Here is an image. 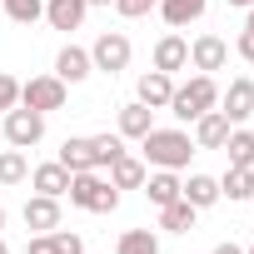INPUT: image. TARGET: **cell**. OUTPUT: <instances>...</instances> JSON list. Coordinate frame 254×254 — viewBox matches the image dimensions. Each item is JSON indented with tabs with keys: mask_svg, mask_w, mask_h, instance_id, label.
<instances>
[{
	"mask_svg": "<svg viewBox=\"0 0 254 254\" xmlns=\"http://www.w3.org/2000/svg\"><path fill=\"white\" fill-rule=\"evenodd\" d=\"M140 150H145V165H155V170H185L194 155V140H190V130H160L155 125L140 140Z\"/></svg>",
	"mask_w": 254,
	"mask_h": 254,
	"instance_id": "6da1fadb",
	"label": "cell"
},
{
	"mask_svg": "<svg viewBox=\"0 0 254 254\" xmlns=\"http://www.w3.org/2000/svg\"><path fill=\"white\" fill-rule=\"evenodd\" d=\"M70 204L75 209H90V214H115L120 209V190L110 185V180H100L95 170H80V175H70Z\"/></svg>",
	"mask_w": 254,
	"mask_h": 254,
	"instance_id": "7a4b0ae2",
	"label": "cell"
},
{
	"mask_svg": "<svg viewBox=\"0 0 254 254\" xmlns=\"http://www.w3.org/2000/svg\"><path fill=\"white\" fill-rule=\"evenodd\" d=\"M219 105V85H214V75H194V80H185V85H175V95H170V115L175 120H199L204 110H214Z\"/></svg>",
	"mask_w": 254,
	"mask_h": 254,
	"instance_id": "3957f363",
	"label": "cell"
},
{
	"mask_svg": "<svg viewBox=\"0 0 254 254\" xmlns=\"http://www.w3.org/2000/svg\"><path fill=\"white\" fill-rule=\"evenodd\" d=\"M65 100H70V85L60 75H30V80H20V105H30L40 115L65 110Z\"/></svg>",
	"mask_w": 254,
	"mask_h": 254,
	"instance_id": "277c9868",
	"label": "cell"
},
{
	"mask_svg": "<svg viewBox=\"0 0 254 254\" xmlns=\"http://www.w3.org/2000/svg\"><path fill=\"white\" fill-rule=\"evenodd\" d=\"M0 120H5V140H10L15 150H30V145L45 140V115L30 110V105H15V110H5Z\"/></svg>",
	"mask_w": 254,
	"mask_h": 254,
	"instance_id": "5b68a950",
	"label": "cell"
},
{
	"mask_svg": "<svg viewBox=\"0 0 254 254\" xmlns=\"http://www.w3.org/2000/svg\"><path fill=\"white\" fill-rule=\"evenodd\" d=\"M130 55H135V45H130L125 30H105V35L90 45V65L105 70V75H120L125 65H130Z\"/></svg>",
	"mask_w": 254,
	"mask_h": 254,
	"instance_id": "8992f818",
	"label": "cell"
},
{
	"mask_svg": "<svg viewBox=\"0 0 254 254\" xmlns=\"http://www.w3.org/2000/svg\"><path fill=\"white\" fill-rule=\"evenodd\" d=\"M219 105H224V120H229V125L249 120V115H254V80H249V75L229 80V90L219 95Z\"/></svg>",
	"mask_w": 254,
	"mask_h": 254,
	"instance_id": "52a82bcc",
	"label": "cell"
},
{
	"mask_svg": "<svg viewBox=\"0 0 254 254\" xmlns=\"http://www.w3.org/2000/svg\"><path fill=\"white\" fill-rule=\"evenodd\" d=\"M25 229H35V234L60 229V199L55 194H30L25 199Z\"/></svg>",
	"mask_w": 254,
	"mask_h": 254,
	"instance_id": "ba28073f",
	"label": "cell"
},
{
	"mask_svg": "<svg viewBox=\"0 0 254 254\" xmlns=\"http://www.w3.org/2000/svg\"><path fill=\"white\" fill-rule=\"evenodd\" d=\"M229 130H234V125L224 120V110H204L194 120V150H219L229 140Z\"/></svg>",
	"mask_w": 254,
	"mask_h": 254,
	"instance_id": "9c48e42d",
	"label": "cell"
},
{
	"mask_svg": "<svg viewBox=\"0 0 254 254\" xmlns=\"http://www.w3.org/2000/svg\"><path fill=\"white\" fill-rule=\"evenodd\" d=\"M224 60H229V45H224L219 35H199V40L190 45V65H194L199 75H209V70H224Z\"/></svg>",
	"mask_w": 254,
	"mask_h": 254,
	"instance_id": "30bf717a",
	"label": "cell"
},
{
	"mask_svg": "<svg viewBox=\"0 0 254 254\" xmlns=\"http://www.w3.org/2000/svg\"><path fill=\"white\" fill-rule=\"evenodd\" d=\"M190 65V40L185 35H160V45H155V70H165V75H175V70H185Z\"/></svg>",
	"mask_w": 254,
	"mask_h": 254,
	"instance_id": "8fae6325",
	"label": "cell"
},
{
	"mask_svg": "<svg viewBox=\"0 0 254 254\" xmlns=\"http://www.w3.org/2000/svg\"><path fill=\"white\" fill-rule=\"evenodd\" d=\"M55 75H60L65 85H80V80H90V75H95V65H90V50H80V45H65V50L55 55Z\"/></svg>",
	"mask_w": 254,
	"mask_h": 254,
	"instance_id": "7c38bea8",
	"label": "cell"
},
{
	"mask_svg": "<svg viewBox=\"0 0 254 254\" xmlns=\"http://www.w3.org/2000/svg\"><path fill=\"white\" fill-rule=\"evenodd\" d=\"M30 185H35V194H55V199H65V190H70V170H65L60 160L35 165V170H30Z\"/></svg>",
	"mask_w": 254,
	"mask_h": 254,
	"instance_id": "4fadbf2b",
	"label": "cell"
},
{
	"mask_svg": "<svg viewBox=\"0 0 254 254\" xmlns=\"http://www.w3.org/2000/svg\"><path fill=\"white\" fill-rule=\"evenodd\" d=\"M170 95H175V75H165V70H150V75H140V105H150V110H165V105H170Z\"/></svg>",
	"mask_w": 254,
	"mask_h": 254,
	"instance_id": "5bb4252c",
	"label": "cell"
},
{
	"mask_svg": "<svg viewBox=\"0 0 254 254\" xmlns=\"http://www.w3.org/2000/svg\"><path fill=\"white\" fill-rule=\"evenodd\" d=\"M194 214H199V209L180 194V199L160 204V229H165V234H190V229H194Z\"/></svg>",
	"mask_w": 254,
	"mask_h": 254,
	"instance_id": "9a60e30c",
	"label": "cell"
},
{
	"mask_svg": "<svg viewBox=\"0 0 254 254\" xmlns=\"http://www.w3.org/2000/svg\"><path fill=\"white\" fill-rule=\"evenodd\" d=\"M85 10H90V0H45V20L55 30H80Z\"/></svg>",
	"mask_w": 254,
	"mask_h": 254,
	"instance_id": "2e32d148",
	"label": "cell"
},
{
	"mask_svg": "<svg viewBox=\"0 0 254 254\" xmlns=\"http://www.w3.org/2000/svg\"><path fill=\"white\" fill-rule=\"evenodd\" d=\"M145 175H150V170H145V160H135V155H115V160H110V185H115V190H140Z\"/></svg>",
	"mask_w": 254,
	"mask_h": 254,
	"instance_id": "e0dca14e",
	"label": "cell"
},
{
	"mask_svg": "<svg viewBox=\"0 0 254 254\" xmlns=\"http://www.w3.org/2000/svg\"><path fill=\"white\" fill-rule=\"evenodd\" d=\"M150 130H155V110H150V105L135 100V105L120 110V135H125V140H145Z\"/></svg>",
	"mask_w": 254,
	"mask_h": 254,
	"instance_id": "ac0fdd59",
	"label": "cell"
},
{
	"mask_svg": "<svg viewBox=\"0 0 254 254\" xmlns=\"http://www.w3.org/2000/svg\"><path fill=\"white\" fill-rule=\"evenodd\" d=\"M180 185H185V180H180L175 170H155V175H145V185H140V190H145V194H150V204L160 209V204L180 199Z\"/></svg>",
	"mask_w": 254,
	"mask_h": 254,
	"instance_id": "d6986e66",
	"label": "cell"
},
{
	"mask_svg": "<svg viewBox=\"0 0 254 254\" xmlns=\"http://www.w3.org/2000/svg\"><path fill=\"white\" fill-rule=\"evenodd\" d=\"M180 194L194 204V209H209V204H219L224 194H219V180L214 175H190L185 185H180Z\"/></svg>",
	"mask_w": 254,
	"mask_h": 254,
	"instance_id": "ffe728a7",
	"label": "cell"
},
{
	"mask_svg": "<svg viewBox=\"0 0 254 254\" xmlns=\"http://www.w3.org/2000/svg\"><path fill=\"white\" fill-rule=\"evenodd\" d=\"M204 5H209V0H160V15H165L170 30H185L190 20L204 15Z\"/></svg>",
	"mask_w": 254,
	"mask_h": 254,
	"instance_id": "44dd1931",
	"label": "cell"
},
{
	"mask_svg": "<svg viewBox=\"0 0 254 254\" xmlns=\"http://www.w3.org/2000/svg\"><path fill=\"white\" fill-rule=\"evenodd\" d=\"M60 165H65L70 175H80V170H95V150H90V140H85V135H70V140L60 145Z\"/></svg>",
	"mask_w": 254,
	"mask_h": 254,
	"instance_id": "7402d4cb",
	"label": "cell"
},
{
	"mask_svg": "<svg viewBox=\"0 0 254 254\" xmlns=\"http://www.w3.org/2000/svg\"><path fill=\"white\" fill-rule=\"evenodd\" d=\"M219 194H229L234 204L239 199H254V165H229V175L219 180Z\"/></svg>",
	"mask_w": 254,
	"mask_h": 254,
	"instance_id": "603a6c76",
	"label": "cell"
},
{
	"mask_svg": "<svg viewBox=\"0 0 254 254\" xmlns=\"http://www.w3.org/2000/svg\"><path fill=\"white\" fill-rule=\"evenodd\" d=\"M219 150L229 155V165H254V135H249V130H239V125L229 130V140H224Z\"/></svg>",
	"mask_w": 254,
	"mask_h": 254,
	"instance_id": "cb8c5ba5",
	"label": "cell"
},
{
	"mask_svg": "<svg viewBox=\"0 0 254 254\" xmlns=\"http://www.w3.org/2000/svg\"><path fill=\"white\" fill-rule=\"evenodd\" d=\"M20 180H30V165H25V150H0V185H20Z\"/></svg>",
	"mask_w": 254,
	"mask_h": 254,
	"instance_id": "d4e9b609",
	"label": "cell"
},
{
	"mask_svg": "<svg viewBox=\"0 0 254 254\" xmlns=\"http://www.w3.org/2000/svg\"><path fill=\"white\" fill-rule=\"evenodd\" d=\"M115 254H160V239L150 229H125L120 244H115Z\"/></svg>",
	"mask_w": 254,
	"mask_h": 254,
	"instance_id": "484cf974",
	"label": "cell"
},
{
	"mask_svg": "<svg viewBox=\"0 0 254 254\" xmlns=\"http://www.w3.org/2000/svg\"><path fill=\"white\" fill-rule=\"evenodd\" d=\"M0 10H5L15 25H35L45 15V0H0Z\"/></svg>",
	"mask_w": 254,
	"mask_h": 254,
	"instance_id": "4316f807",
	"label": "cell"
},
{
	"mask_svg": "<svg viewBox=\"0 0 254 254\" xmlns=\"http://www.w3.org/2000/svg\"><path fill=\"white\" fill-rule=\"evenodd\" d=\"M90 150H95V170H100V165H110L115 155H125V135H120V130H115V135H110V130H105V135H90Z\"/></svg>",
	"mask_w": 254,
	"mask_h": 254,
	"instance_id": "83f0119b",
	"label": "cell"
},
{
	"mask_svg": "<svg viewBox=\"0 0 254 254\" xmlns=\"http://www.w3.org/2000/svg\"><path fill=\"white\" fill-rule=\"evenodd\" d=\"M15 105H20V80L0 70V115H5V110H15Z\"/></svg>",
	"mask_w": 254,
	"mask_h": 254,
	"instance_id": "f1b7e54d",
	"label": "cell"
},
{
	"mask_svg": "<svg viewBox=\"0 0 254 254\" xmlns=\"http://www.w3.org/2000/svg\"><path fill=\"white\" fill-rule=\"evenodd\" d=\"M50 239H55V254H85V239L70 229H50Z\"/></svg>",
	"mask_w": 254,
	"mask_h": 254,
	"instance_id": "f546056e",
	"label": "cell"
},
{
	"mask_svg": "<svg viewBox=\"0 0 254 254\" xmlns=\"http://www.w3.org/2000/svg\"><path fill=\"white\" fill-rule=\"evenodd\" d=\"M160 5V0H115V10L125 15V20H140V15H150Z\"/></svg>",
	"mask_w": 254,
	"mask_h": 254,
	"instance_id": "4dcf8cb0",
	"label": "cell"
},
{
	"mask_svg": "<svg viewBox=\"0 0 254 254\" xmlns=\"http://www.w3.org/2000/svg\"><path fill=\"white\" fill-rule=\"evenodd\" d=\"M234 50H239V60H249V65H254V30H239Z\"/></svg>",
	"mask_w": 254,
	"mask_h": 254,
	"instance_id": "1f68e13d",
	"label": "cell"
},
{
	"mask_svg": "<svg viewBox=\"0 0 254 254\" xmlns=\"http://www.w3.org/2000/svg\"><path fill=\"white\" fill-rule=\"evenodd\" d=\"M25 254H55V239H50V234H35V239L25 244Z\"/></svg>",
	"mask_w": 254,
	"mask_h": 254,
	"instance_id": "d6a6232c",
	"label": "cell"
},
{
	"mask_svg": "<svg viewBox=\"0 0 254 254\" xmlns=\"http://www.w3.org/2000/svg\"><path fill=\"white\" fill-rule=\"evenodd\" d=\"M214 254H244V249H239V244H229V239H224V244H219V249H214Z\"/></svg>",
	"mask_w": 254,
	"mask_h": 254,
	"instance_id": "836d02e7",
	"label": "cell"
},
{
	"mask_svg": "<svg viewBox=\"0 0 254 254\" xmlns=\"http://www.w3.org/2000/svg\"><path fill=\"white\" fill-rule=\"evenodd\" d=\"M224 5H234V10H249V5H254V0H224Z\"/></svg>",
	"mask_w": 254,
	"mask_h": 254,
	"instance_id": "e575fe53",
	"label": "cell"
},
{
	"mask_svg": "<svg viewBox=\"0 0 254 254\" xmlns=\"http://www.w3.org/2000/svg\"><path fill=\"white\" fill-rule=\"evenodd\" d=\"M244 30H254V5H249V20H244Z\"/></svg>",
	"mask_w": 254,
	"mask_h": 254,
	"instance_id": "d590c367",
	"label": "cell"
},
{
	"mask_svg": "<svg viewBox=\"0 0 254 254\" xmlns=\"http://www.w3.org/2000/svg\"><path fill=\"white\" fill-rule=\"evenodd\" d=\"M90 5H115V0H90Z\"/></svg>",
	"mask_w": 254,
	"mask_h": 254,
	"instance_id": "8d00e7d4",
	"label": "cell"
},
{
	"mask_svg": "<svg viewBox=\"0 0 254 254\" xmlns=\"http://www.w3.org/2000/svg\"><path fill=\"white\" fill-rule=\"evenodd\" d=\"M0 254H10V244H5V239H0Z\"/></svg>",
	"mask_w": 254,
	"mask_h": 254,
	"instance_id": "74e56055",
	"label": "cell"
},
{
	"mask_svg": "<svg viewBox=\"0 0 254 254\" xmlns=\"http://www.w3.org/2000/svg\"><path fill=\"white\" fill-rule=\"evenodd\" d=\"M0 229H5V209H0Z\"/></svg>",
	"mask_w": 254,
	"mask_h": 254,
	"instance_id": "f35d334b",
	"label": "cell"
},
{
	"mask_svg": "<svg viewBox=\"0 0 254 254\" xmlns=\"http://www.w3.org/2000/svg\"><path fill=\"white\" fill-rule=\"evenodd\" d=\"M244 254H254V244H249V249H244Z\"/></svg>",
	"mask_w": 254,
	"mask_h": 254,
	"instance_id": "ab89813d",
	"label": "cell"
}]
</instances>
